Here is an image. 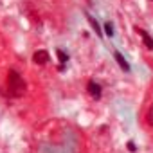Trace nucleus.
Wrapping results in <instances>:
<instances>
[{"label": "nucleus", "instance_id": "1", "mask_svg": "<svg viewBox=\"0 0 153 153\" xmlns=\"http://www.w3.org/2000/svg\"><path fill=\"white\" fill-rule=\"evenodd\" d=\"M25 90H27V86H25L24 78L15 70H9V74H7V92L13 97H22L25 94Z\"/></svg>", "mask_w": 153, "mask_h": 153}, {"label": "nucleus", "instance_id": "2", "mask_svg": "<svg viewBox=\"0 0 153 153\" xmlns=\"http://www.w3.org/2000/svg\"><path fill=\"white\" fill-rule=\"evenodd\" d=\"M49 59H51V56H49L47 51H36L34 56H33V61H34L36 65H45Z\"/></svg>", "mask_w": 153, "mask_h": 153}, {"label": "nucleus", "instance_id": "3", "mask_svg": "<svg viewBox=\"0 0 153 153\" xmlns=\"http://www.w3.org/2000/svg\"><path fill=\"white\" fill-rule=\"evenodd\" d=\"M86 90H88V94L94 97V99H99L101 97V85H97L96 81H88V86H86Z\"/></svg>", "mask_w": 153, "mask_h": 153}, {"label": "nucleus", "instance_id": "4", "mask_svg": "<svg viewBox=\"0 0 153 153\" xmlns=\"http://www.w3.org/2000/svg\"><path fill=\"white\" fill-rule=\"evenodd\" d=\"M114 58H115V61L119 63V67H121L124 72H130V65H128V61L124 59V56H123L119 51H115V52H114Z\"/></svg>", "mask_w": 153, "mask_h": 153}, {"label": "nucleus", "instance_id": "5", "mask_svg": "<svg viewBox=\"0 0 153 153\" xmlns=\"http://www.w3.org/2000/svg\"><path fill=\"white\" fill-rule=\"evenodd\" d=\"M137 33L141 34V38H142V41H144V45H146L149 51H153V38H151L146 31H142V29H139V27H137Z\"/></svg>", "mask_w": 153, "mask_h": 153}, {"label": "nucleus", "instance_id": "6", "mask_svg": "<svg viewBox=\"0 0 153 153\" xmlns=\"http://www.w3.org/2000/svg\"><path fill=\"white\" fill-rule=\"evenodd\" d=\"M86 20L90 22V25H92V29L96 31V34H97V36H103V29H101V25L96 22V18H94V16H90L88 13H86Z\"/></svg>", "mask_w": 153, "mask_h": 153}, {"label": "nucleus", "instance_id": "7", "mask_svg": "<svg viewBox=\"0 0 153 153\" xmlns=\"http://www.w3.org/2000/svg\"><path fill=\"white\" fill-rule=\"evenodd\" d=\"M56 52H58V58H59V61H61V63H67V59H69V56H67V54H65L63 51H59V49H58Z\"/></svg>", "mask_w": 153, "mask_h": 153}, {"label": "nucleus", "instance_id": "8", "mask_svg": "<svg viewBox=\"0 0 153 153\" xmlns=\"http://www.w3.org/2000/svg\"><path fill=\"white\" fill-rule=\"evenodd\" d=\"M104 31H106L108 36H114V27H112L110 22H106V24H104Z\"/></svg>", "mask_w": 153, "mask_h": 153}, {"label": "nucleus", "instance_id": "9", "mask_svg": "<svg viewBox=\"0 0 153 153\" xmlns=\"http://www.w3.org/2000/svg\"><path fill=\"white\" fill-rule=\"evenodd\" d=\"M128 149H130V151H135L137 148H135V144H133V142H128Z\"/></svg>", "mask_w": 153, "mask_h": 153}]
</instances>
